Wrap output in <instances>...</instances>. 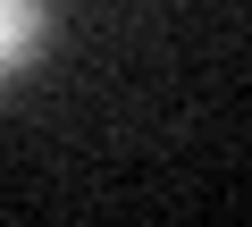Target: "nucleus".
Here are the masks:
<instances>
[{
	"mask_svg": "<svg viewBox=\"0 0 252 227\" xmlns=\"http://www.w3.org/2000/svg\"><path fill=\"white\" fill-rule=\"evenodd\" d=\"M42 51V0H0V84L26 76Z\"/></svg>",
	"mask_w": 252,
	"mask_h": 227,
	"instance_id": "1",
	"label": "nucleus"
}]
</instances>
